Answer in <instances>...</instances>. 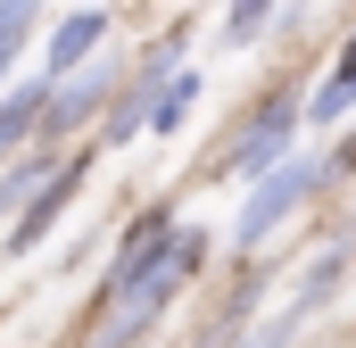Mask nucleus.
Wrapping results in <instances>:
<instances>
[{
	"label": "nucleus",
	"instance_id": "10",
	"mask_svg": "<svg viewBox=\"0 0 356 348\" xmlns=\"http://www.w3.org/2000/svg\"><path fill=\"white\" fill-rule=\"evenodd\" d=\"M191 108H199V75H191V67H175V75H166V91L149 100V133H182V116H191Z\"/></svg>",
	"mask_w": 356,
	"mask_h": 348
},
{
	"label": "nucleus",
	"instance_id": "13",
	"mask_svg": "<svg viewBox=\"0 0 356 348\" xmlns=\"http://www.w3.org/2000/svg\"><path fill=\"white\" fill-rule=\"evenodd\" d=\"M257 33H273V8H232L224 17V42H257Z\"/></svg>",
	"mask_w": 356,
	"mask_h": 348
},
{
	"label": "nucleus",
	"instance_id": "8",
	"mask_svg": "<svg viewBox=\"0 0 356 348\" xmlns=\"http://www.w3.org/2000/svg\"><path fill=\"white\" fill-rule=\"evenodd\" d=\"M42 108H50V84L33 75V84H17V91H0V158L8 150H25L33 133H42Z\"/></svg>",
	"mask_w": 356,
	"mask_h": 348
},
{
	"label": "nucleus",
	"instance_id": "9",
	"mask_svg": "<svg viewBox=\"0 0 356 348\" xmlns=\"http://www.w3.org/2000/svg\"><path fill=\"white\" fill-rule=\"evenodd\" d=\"M348 108H356V42H348V50H340V67L323 75V91H315V100H307L298 116H307V125H340Z\"/></svg>",
	"mask_w": 356,
	"mask_h": 348
},
{
	"label": "nucleus",
	"instance_id": "1",
	"mask_svg": "<svg viewBox=\"0 0 356 348\" xmlns=\"http://www.w3.org/2000/svg\"><path fill=\"white\" fill-rule=\"evenodd\" d=\"M199 265H207V232H191V224H182L175 249H166V265H158V274H149L124 307H108V324H99V340H91V348H141L158 324H166V307L199 282Z\"/></svg>",
	"mask_w": 356,
	"mask_h": 348
},
{
	"label": "nucleus",
	"instance_id": "5",
	"mask_svg": "<svg viewBox=\"0 0 356 348\" xmlns=\"http://www.w3.org/2000/svg\"><path fill=\"white\" fill-rule=\"evenodd\" d=\"M290 141H298V100H273L266 116L224 150V174H273L282 158H290Z\"/></svg>",
	"mask_w": 356,
	"mask_h": 348
},
{
	"label": "nucleus",
	"instance_id": "4",
	"mask_svg": "<svg viewBox=\"0 0 356 348\" xmlns=\"http://www.w3.org/2000/svg\"><path fill=\"white\" fill-rule=\"evenodd\" d=\"M99 42H108V8H67L58 25H50V50H42V84H75L91 58H99Z\"/></svg>",
	"mask_w": 356,
	"mask_h": 348
},
{
	"label": "nucleus",
	"instance_id": "14",
	"mask_svg": "<svg viewBox=\"0 0 356 348\" xmlns=\"http://www.w3.org/2000/svg\"><path fill=\"white\" fill-rule=\"evenodd\" d=\"M332 166H356V133L340 141V150H332V158H323V174H332Z\"/></svg>",
	"mask_w": 356,
	"mask_h": 348
},
{
	"label": "nucleus",
	"instance_id": "3",
	"mask_svg": "<svg viewBox=\"0 0 356 348\" xmlns=\"http://www.w3.org/2000/svg\"><path fill=\"white\" fill-rule=\"evenodd\" d=\"M315 182H323V158H282L273 174H257V191H249V199H241V216H232V241H241V249H257V241H266V232L298 207V199H307V191H315Z\"/></svg>",
	"mask_w": 356,
	"mask_h": 348
},
{
	"label": "nucleus",
	"instance_id": "6",
	"mask_svg": "<svg viewBox=\"0 0 356 348\" xmlns=\"http://www.w3.org/2000/svg\"><path fill=\"white\" fill-rule=\"evenodd\" d=\"M75 191H83V158H75V166H58L33 199H25V207H17V216H8V258H25V249H33V241L67 216V199H75Z\"/></svg>",
	"mask_w": 356,
	"mask_h": 348
},
{
	"label": "nucleus",
	"instance_id": "12",
	"mask_svg": "<svg viewBox=\"0 0 356 348\" xmlns=\"http://www.w3.org/2000/svg\"><path fill=\"white\" fill-rule=\"evenodd\" d=\"M33 25H42V8H25V0H8V8H0V84H8V58L33 42Z\"/></svg>",
	"mask_w": 356,
	"mask_h": 348
},
{
	"label": "nucleus",
	"instance_id": "7",
	"mask_svg": "<svg viewBox=\"0 0 356 348\" xmlns=\"http://www.w3.org/2000/svg\"><path fill=\"white\" fill-rule=\"evenodd\" d=\"M99 91H108V67L91 58V67L75 75V84H58V91H50V108H42V133H33V141H67L75 125H91V108H99Z\"/></svg>",
	"mask_w": 356,
	"mask_h": 348
},
{
	"label": "nucleus",
	"instance_id": "2",
	"mask_svg": "<svg viewBox=\"0 0 356 348\" xmlns=\"http://www.w3.org/2000/svg\"><path fill=\"white\" fill-rule=\"evenodd\" d=\"M175 207H166V199H158V207H141V216H133V224H124V241H116V258H108V282H99V307H124V299H133V290H141V282H149V274H158V265H166V249H175Z\"/></svg>",
	"mask_w": 356,
	"mask_h": 348
},
{
	"label": "nucleus",
	"instance_id": "11",
	"mask_svg": "<svg viewBox=\"0 0 356 348\" xmlns=\"http://www.w3.org/2000/svg\"><path fill=\"white\" fill-rule=\"evenodd\" d=\"M42 182H50V150H33V158H17V166L0 174V224H8V216H17V207L42 191Z\"/></svg>",
	"mask_w": 356,
	"mask_h": 348
}]
</instances>
